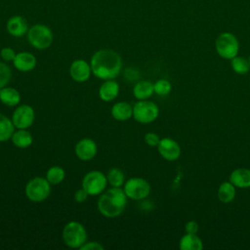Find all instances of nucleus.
I'll return each mask as SVG.
<instances>
[{"mask_svg":"<svg viewBox=\"0 0 250 250\" xmlns=\"http://www.w3.org/2000/svg\"><path fill=\"white\" fill-rule=\"evenodd\" d=\"M90 65L92 73L102 79L108 80L116 78L122 68L121 56L110 49H102L94 53L91 58Z\"/></svg>","mask_w":250,"mask_h":250,"instance_id":"1","label":"nucleus"},{"mask_svg":"<svg viewBox=\"0 0 250 250\" xmlns=\"http://www.w3.org/2000/svg\"><path fill=\"white\" fill-rule=\"evenodd\" d=\"M127 198L124 189L112 187L101 193L97 203L98 210L106 218L118 217L126 207Z\"/></svg>","mask_w":250,"mask_h":250,"instance_id":"2","label":"nucleus"},{"mask_svg":"<svg viewBox=\"0 0 250 250\" xmlns=\"http://www.w3.org/2000/svg\"><path fill=\"white\" fill-rule=\"evenodd\" d=\"M28 43L37 50L48 49L54 39L51 28L43 23H36L28 28L26 33Z\"/></svg>","mask_w":250,"mask_h":250,"instance_id":"3","label":"nucleus"},{"mask_svg":"<svg viewBox=\"0 0 250 250\" xmlns=\"http://www.w3.org/2000/svg\"><path fill=\"white\" fill-rule=\"evenodd\" d=\"M62 239L66 246L80 249L87 241V231L81 223L71 221L63 227Z\"/></svg>","mask_w":250,"mask_h":250,"instance_id":"4","label":"nucleus"},{"mask_svg":"<svg viewBox=\"0 0 250 250\" xmlns=\"http://www.w3.org/2000/svg\"><path fill=\"white\" fill-rule=\"evenodd\" d=\"M26 197L32 202H42L51 193V184L46 178L35 177L30 179L24 188Z\"/></svg>","mask_w":250,"mask_h":250,"instance_id":"5","label":"nucleus"},{"mask_svg":"<svg viewBox=\"0 0 250 250\" xmlns=\"http://www.w3.org/2000/svg\"><path fill=\"white\" fill-rule=\"evenodd\" d=\"M215 48L221 58L231 60L238 54L239 42L231 32H223L217 37Z\"/></svg>","mask_w":250,"mask_h":250,"instance_id":"6","label":"nucleus"},{"mask_svg":"<svg viewBox=\"0 0 250 250\" xmlns=\"http://www.w3.org/2000/svg\"><path fill=\"white\" fill-rule=\"evenodd\" d=\"M158 114L157 104L148 100H139L133 105V117L139 123H151L158 117Z\"/></svg>","mask_w":250,"mask_h":250,"instance_id":"7","label":"nucleus"},{"mask_svg":"<svg viewBox=\"0 0 250 250\" xmlns=\"http://www.w3.org/2000/svg\"><path fill=\"white\" fill-rule=\"evenodd\" d=\"M107 186L106 176L98 170L88 172L82 179V188L89 195L95 196L103 193Z\"/></svg>","mask_w":250,"mask_h":250,"instance_id":"8","label":"nucleus"},{"mask_svg":"<svg viewBox=\"0 0 250 250\" xmlns=\"http://www.w3.org/2000/svg\"><path fill=\"white\" fill-rule=\"evenodd\" d=\"M124 191L128 198L133 200H143L150 193V185L140 177H133L124 184Z\"/></svg>","mask_w":250,"mask_h":250,"instance_id":"9","label":"nucleus"},{"mask_svg":"<svg viewBox=\"0 0 250 250\" xmlns=\"http://www.w3.org/2000/svg\"><path fill=\"white\" fill-rule=\"evenodd\" d=\"M35 112L29 104L17 106L12 115V121L17 129H28L34 122Z\"/></svg>","mask_w":250,"mask_h":250,"instance_id":"10","label":"nucleus"},{"mask_svg":"<svg viewBox=\"0 0 250 250\" xmlns=\"http://www.w3.org/2000/svg\"><path fill=\"white\" fill-rule=\"evenodd\" d=\"M159 154L168 161H175L181 155L180 145L171 138H162L157 146Z\"/></svg>","mask_w":250,"mask_h":250,"instance_id":"11","label":"nucleus"},{"mask_svg":"<svg viewBox=\"0 0 250 250\" xmlns=\"http://www.w3.org/2000/svg\"><path fill=\"white\" fill-rule=\"evenodd\" d=\"M69 74L74 81L80 82V83L85 82L89 80L92 74L91 65L85 60H81V59L75 60L70 64Z\"/></svg>","mask_w":250,"mask_h":250,"instance_id":"12","label":"nucleus"},{"mask_svg":"<svg viewBox=\"0 0 250 250\" xmlns=\"http://www.w3.org/2000/svg\"><path fill=\"white\" fill-rule=\"evenodd\" d=\"M76 156L82 160V161H89L93 159L97 152H98V146L97 144L89 138L81 139L75 146L74 148Z\"/></svg>","mask_w":250,"mask_h":250,"instance_id":"13","label":"nucleus"},{"mask_svg":"<svg viewBox=\"0 0 250 250\" xmlns=\"http://www.w3.org/2000/svg\"><path fill=\"white\" fill-rule=\"evenodd\" d=\"M28 23L25 18L22 16H13L6 23V29L8 33L14 37H21L28 31Z\"/></svg>","mask_w":250,"mask_h":250,"instance_id":"14","label":"nucleus"},{"mask_svg":"<svg viewBox=\"0 0 250 250\" xmlns=\"http://www.w3.org/2000/svg\"><path fill=\"white\" fill-rule=\"evenodd\" d=\"M37 60L35 56L29 52H20L17 53L13 64L16 69L21 72H28L35 68Z\"/></svg>","mask_w":250,"mask_h":250,"instance_id":"15","label":"nucleus"},{"mask_svg":"<svg viewBox=\"0 0 250 250\" xmlns=\"http://www.w3.org/2000/svg\"><path fill=\"white\" fill-rule=\"evenodd\" d=\"M119 93V84L114 79L104 80L99 88V97L104 102L113 101Z\"/></svg>","mask_w":250,"mask_h":250,"instance_id":"16","label":"nucleus"},{"mask_svg":"<svg viewBox=\"0 0 250 250\" xmlns=\"http://www.w3.org/2000/svg\"><path fill=\"white\" fill-rule=\"evenodd\" d=\"M229 182L239 188H250V169L237 168L229 175Z\"/></svg>","mask_w":250,"mask_h":250,"instance_id":"17","label":"nucleus"},{"mask_svg":"<svg viewBox=\"0 0 250 250\" xmlns=\"http://www.w3.org/2000/svg\"><path fill=\"white\" fill-rule=\"evenodd\" d=\"M110 113L115 120L126 121L133 116V106L127 102H118L112 105Z\"/></svg>","mask_w":250,"mask_h":250,"instance_id":"18","label":"nucleus"},{"mask_svg":"<svg viewBox=\"0 0 250 250\" xmlns=\"http://www.w3.org/2000/svg\"><path fill=\"white\" fill-rule=\"evenodd\" d=\"M0 101L7 106H16L21 102V94L17 89L5 86L0 89Z\"/></svg>","mask_w":250,"mask_h":250,"instance_id":"19","label":"nucleus"},{"mask_svg":"<svg viewBox=\"0 0 250 250\" xmlns=\"http://www.w3.org/2000/svg\"><path fill=\"white\" fill-rule=\"evenodd\" d=\"M153 83L147 80L137 82L133 88V95L138 100H147L153 95Z\"/></svg>","mask_w":250,"mask_h":250,"instance_id":"20","label":"nucleus"},{"mask_svg":"<svg viewBox=\"0 0 250 250\" xmlns=\"http://www.w3.org/2000/svg\"><path fill=\"white\" fill-rule=\"evenodd\" d=\"M12 143L19 148H26L32 145L33 138L27 129H18L12 135Z\"/></svg>","mask_w":250,"mask_h":250,"instance_id":"21","label":"nucleus"},{"mask_svg":"<svg viewBox=\"0 0 250 250\" xmlns=\"http://www.w3.org/2000/svg\"><path fill=\"white\" fill-rule=\"evenodd\" d=\"M179 247L181 250H201L203 248V243L196 233L187 232L180 239Z\"/></svg>","mask_w":250,"mask_h":250,"instance_id":"22","label":"nucleus"},{"mask_svg":"<svg viewBox=\"0 0 250 250\" xmlns=\"http://www.w3.org/2000/svg\"><path fill=\"white\" fill-rule=\"evenodd\" d=\"M235 187L230 182H224L218 188V198L223 203H229L235 197Z\"/></svg>","mask_w":250,"mask_h":250,"instance_id":"23","label":"nucleus"},{"mask_svg":"<svg viewBox=\"0 0 250 250\" xmlns=\"http://www.w3.org/2000/svg\"><path fill=\"white\" fill-rule=\"evenodd\" d=\"M15 128L12 119L0 113V143L10 140L15 132Z\"/></svg>","mask_w":250,"mask_h":250,"instance_id":"24","label":"nucleus"},{"mask_svg":"<svg viewBox=\"0 0 250 250\" xmlns=\"http://www.w3.org/2000/svg\"><path fill=\"white\" fill-rule=\"evenodd\" d=\"M65 178L64 170L60 166H52L46 173V179L51 185L61 184Z\"/></svg>","mask_w":250,"mask_h":250,"instance_id":"25","label":"nucleus"},{"mask_svg":"<svg viewBox=\"0 0 250 250\" xmlns=\"http://www.w3.org/2000/svg\"><path fill=\"white\" fill-rule=\"evenodd\" d=\"M107 183L111 187L120 188L125 181V175L119 168H110L106 174Z\"/></svg>","mask_w":250,"mask_h":250,"instance_id":"26","label":"nucleus"},{"mask_svg":"<svg viewBox=\"0 0 250 250\" xmlns=\"http://www.w3.org/2000/svg\"><path fill=\"white\" fill-rule=\"evenodd\" d=\"M230 66L232 70L237 74H245L249 71V68H250L248 60L238 56L230 60Z\"/></svg>","mask_w":250,"mask_h":250,"instance_id":"27","label":"nucleus"},{"mask_svg":"<svg viewBox=\"0 0 250 250\" xmlns=\"http://www.w3.org/2000/svg\"><path fill=\"white\" fill-rule=\"evenodd\" d=\"M153 88L154 93L158 96H167L172 90V85L167 79H158L153 83Z\"/></svg>","mask_w":250,"mask_h":250,"instance_id":"28","label":"nucleus"},{"mask_svg":"<svg viewBox=\"0 0 250 250\" xmlns=\"http://www.w3.org/2000/svg\"><path fill=\"white\" fill-rule=\"evenodd\" d=\"M12 78V70L10 66L0 62V89L7 86Z\"/></svg>","mask_w":250,"mask_h":250,"instance_id":"29","label":"nucleus"},{"mask_svg":"<svg viewBox=\"0 0 250 250\" xmlns=\"http://www.w3.org/2000/svg\"><path fill=\"white\" fill-rule=\"evenodd\" d=\"M16 55H17V53L15 52V50L10 47H4L0 51V57L5 62H13Z\"/></svg>","mask_w":250,"mask_h":250,"instance_id":"30","label":"nucleus"},{"mask_svg":"<svg viewBox=\"0 0 250 250\" xmlns=\"http://www.w3.org/2000/svg\"><path fill=\"white\" fill-rule=\"evenodd\" d=\"M145 142L149 146H157L160 142V138L157 134L153 132H148L145 135Z\"/></svg>","mask_w":250,"mask_h":250,"instance_id":"31","label":"nucleus"},{"mask_svg":"<svg viewBox=\"0 0 250 250\" xmlns=\"http://www.w3.org/2000/svg\"><path fill=\"white\" fill-rule=\"evenodd\" d=\"M81 250H103L104 246L97 241H86L81 247Z\"/></svg>","mask_w":250,"mask_h":250,"instance_id":"32","label":"nucleus"},{"mask_svg":"<svg viewBox=\"0 0 250 250\" xmlns=\"http://www.w3.org/2000/svg\"><path fill=\"white\" fill-rule=\"evenodd\" d=\"M88 196H89L88 192L83 188H79V189H77L75 191V193H74V200L76 202H78V203H83L84 201H86Z\"/></svg>","mask_w":250,"mask_h":250,"instance_id":"33","label":"nucleus"},{"mask_svg":"<svg viewBox=\"0 0 250 250\" xmlns=\"http://www.w3.org/2000/svg\"><path fill=\"white\" fill-rule=\"evenodd\" d=\"M198 224L195 221H189L186 224L185 229L188 233H196L198 231Z\"/></svg>","mask_w":250,"mask_h":250,"instance_id":"34","label":"nucleus"},{"mask_svg":"<svg viewBox=\"0 0 250 250\" xmlns=\"http://www.w3.org/2000/svg\"><path fill=\"white\" fill-rule=\"evenodd\" d=\"M248 62H249V65H250V56H249V58H248Z\"/></svg>","mask_w":250,"mask_h":250,"instance_id":"35","label":"nucleus"}]
</instances>
